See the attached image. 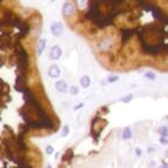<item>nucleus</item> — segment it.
Returning a JSON list of instances; mask_svg holds the SVG:
<instances>
[{"label":"nucleus","mask_w":168,"mask_h":168,"mask_svg":"<svg viewBox=\"0 0 168 168\" xmlns=\"http://www.w3.org/2000/svg\"><path fill=\"white\" fill-rule=\"evenodd\" d=\"M62 15L103 55L137 39L144 56H168V0H66Z\"/></svg>","instance_id":"nucleus-1"},{"label":"nucleus","mask_w":168,"mask_h":168,"mask_svg":"<svg viewBox=\"0 0 168 168\" xmlns=\"http://www.w3.org/2000/svg\"><path fill=\"white\" fill-rule=\"evenodd\" d=\"M50 30H51V34L55 35V36H61L62 34H63V25H62L61 22H54L51 27H50Z\"/></svg>","instance_id":"nucleus-2"},{"label":"nucleus","mask_w":168,"mask_h":168,"mask_svg":"<svg viewBox=\"0 0 168 168\" xmlns=\"http://www.w3.org/2000/svg\"><path fill=\"white\" fill-rule=\"evenodd\" d=\"M49 55H50V58H51V60H58L62 55L61 48H60L58 46H54L53 48H51V50H50Z\"/></svg>","instance_id":"nucleus-3"},{"label":"nucleus","mask_w":168,"mask_h":168,"mask_svg":"<svg viewBox=\"0 0 168 168\" xmlns=\"http://www.w3.org/2000/svg\"><path fill=\"white\" fill-rule=\"evenodd\" d=\"M48 75L51 78H57L61 75V70L56 64H53V66H50L49 70H48Z\"/></svg>","instance_id":"nucleus-4"},{"label":"nucleus","mask_w":168,"mask_h":168,"mask_svg":"<svg viewBox=\"0 0 168 168\" xmlns=\"http://www.w3.org/2000/svg\"><path fill=\"white\" fill-rule=\"evenodd\" d=\"M40 122H41V124H42V127H46V128H48V130H53L54 128V122L48 117V115L46 116V117H43Z\"/></svg>","instance_id":"nucleus-5"},{"label":"nucleus","mask_w":168,"mask_h":168,"mask_svg":"<svg viewBox=\"0 0 168 168\" xmlns=\"http://www.w3.org/2000/svg\"><path fill=\"white\" fill-rule=\"evenodd\" d=\"M46 46H47V41H46L45 39H41V40H39V42H37V47H36L37 55H41V54L43 53V50H45Z\"/></svg>","instance_id":"nucleus-6"},{"label":"nucleus","mask_w":168,"mask_h":168,"mask_svg":"<svg viewBox=\"0 0 168 168\" xmlns=\"http://www.w3.org/2000/svg\"><path fill=\"white\" fill-rule=\"evenodd\" d=\"M55 88H56V90L60 91V92H66L67 89H68V85H67V83L64 81H58L56 82L55 84Z\"/></svg>","instance_id":"nucleus-7"},{"label":"nucleus","mask_w":168,"mask_h":168,"mask_svg":"<svg viewBox=\"0 0 168 168\" xmlns=\"http://www.w3.org/2000/svg\"><path fill=\"white\" fill-rule=\"evenodd\" d=\"M132 135H133V133H132L131 128H130V127H125V128L123 130V133H122V139L128 140L132 138Z\"/></svg>","instance_id":"nucleus-8"},{"label":"nucleus","mask_w":168,"mask_h":168,"mask_svg":"<svg viewBox=\"0 0 168 168\" xmlns=\"http://www.w3.org/2000/svg\"><path fill=\"white\" fill-rule=\"evenodd\" d=\"M81 85H82V88H84V89H86V88H89L91 84V81H90V77L89 76H83L82 78H81Z\"/></svg>","instance_id":"nucleus-9"},{"label":"nucleus","mask_w":168,"mask_h":168,"mask_svg":"<svg viewBox=\"0 0 168 168\" xmlns=\"http://www.w3.org/2000/svg\"><path fill=\"white\" fill-rule=\"evenodd\" d=\"M158 132H159L160 137H167L168 138V127L167 126H160Z\"/></svg>","instance_id":"nucleus-10"},{"label":"nucleus","mask_w":168,"mask_h":168,"mask_svg":"<svg viewBox=\"0 0 168 168\" xmlns=\"http://www.w3.org/2000/svg\"><path fill=\"white\" fill-rule=\"evenodd\" d=\"M145 78H146V79H149V81H154L156 78V74L154 71H146V73H145Z\"/></svg>","instance_id":"nucleus-11"},{"label":"nucleus","mask_w":168,"mask_h":168,"mask_svg":"<svg viewBox=\"0 0 168 168\" xmlns=\"http://www.w3.org/2000/svg\"><path fill=\"white\" fill-rule=\"evenodd\" d=\"M132 99H133V96H132V95H127V96H124V97H122V99H120V100H122V103H125V104H126V103L131 102Z\"/></svg>","instance_id":"nucleus-12"},{"label":"nucleus","mask_w":168,"mask_h":168,"mask_svg":"<svg viewBox=\"0 0 168 168\" xmlns=\"http://www.w3.org/2000/svg\"><path fill=\"white\" fill-rule=\"evenodd\" d=\"M68 134H69V126H68V125H66V126L63 127V130H62L61 135H62V137H67Z\"/></svg>","instance_id":"nucleus-13"},{"label":"nucleus","mask_w":168,"mask_h":168,"mask_svg":"<svg viewBox=\"0 0 168 168\" xmlns=\"http://www.w3.org/2000/svg\"><path fill=\"white\" fill-rule=\"evenodd\" d=\"M119 81V76H109L107 77V82L109 83H113V82H117Z\"/></svg>","instance_id":"nucleus-14"},{"label":"nucleus","mask_w":168,"mask_h":168,"mask_svg":"<svg viewBox=\"0 0 168 168\" xmlns=\"http://www.w3.org/2000/svg\"><path fill=\"white\" fill-rule=\"evenodd\" d=\"M159 141H160V144H161V145H164V146L168 145V138L167 137H160Z\"/></svg>","instance_id":"nucleus-15"},{"label":"nucleus","mask_w":168,"mask_h":168,"mask_svg":"<svg viewBox=\"0 0 168 168\" xmlns=\"http://www.w3.org/2000/svg\"><path fill=\"white\" fill-rule=\"evenodd\" d=\"M78 92H79V90H78L77 86H71L70 88V94L71 95H78Z\"/></svg>","instance_id":"nucleus-16"},{"label":"nucleus","mask_w":168,"mask_h":168,"mask_svg":"<svg viewBox=\"0 0 168 168\" xmlns=\"http://www.w3.org/2000/svg\"><path fill=\"white\" fill-rule=\"evenodd\" d=\"M46 153H47V154H53L54 153V147L51 145H48V146L46 147Z\"/></svg>","instance_id":"nucleus-17"},{"label":"nucleus","mask_w":168,"mask_h":168,"mask_svg":"<svg viewBox=\"0 0 168 168\" xmlns=\"http://www.w3.org/2000/svg\"><path fill=\"white\" fill-rule=\"evenodd\" d=\"M134 152H135V155L138 156V158H140V156L143 155V151H141V148H140V147H137V148H135Z\"/></svg>","instance_id":"nucleus-18"},{"label":"nucleus","mask_w":168,"mask_h":168,"mask_svg":"<svg viewBox=\"0 0 168 168\" xmlns=\"http://www.w3.org/2000/svg\"><path fill=\"white\" fill-rule=\"evenodd\" d=\"M147 153H148V154H152V153H154V148H153V147H148L147 148Z\"/></svg>","instance_id":"nucleus-19"},{"label":"nucleus","mask_w":168,"mask_h":168,"mask_svg":"<svg viewBox=\"0 0 168 168\" xmlns=\"http://www.w3.org/2000/svg\"><path fill=\"white\" fill-rule=\"evenodd\" d=\"M158 168H168V164H164V165H161L160 167H158Z\"/></svg>","instance_id":"nucleus-20"},{"label":"nucleus","mask_w":168,"mask_h":168,"mask_svg":"<svg viewBox=\"0 0 168 168\" xmlns=\"http://www.w3.org/2000/svg\"><path fill=\"white\" fill-rule=\"evenodd\" d=\"M81 106H83V104H79V105H78V106H76V107H75V109H79V107H81Z\"/></svg>","instance_id":"nucleus-21"},{"label":"nucleus","mask_w":168,"mask_h":168,"mask_svg":"<svg viewBox=\"0 0 168 168\" xmlns=\"http://www.w3.org/2000/svg\"><path fill=\"white\" fill-rule=\"evenodd\" d=\"M46 168H51V165H47V167Z\"/></svg>","instance_id":"nucleus-22"},{"label":"nucleus","mask_w":168,"mask_h":168,"mask_svg":"<svg viewBox=\"0 0 168 168\" xmlns=\"http://www.w3.org/2000/svg\"><path fill=\"white\" fill-rule=\"evenodd\" d=\"M3 1H4V0H0V4H1V3H3Z\"/></svg>","instance_id":"nucleus-23"}]
</instances>
